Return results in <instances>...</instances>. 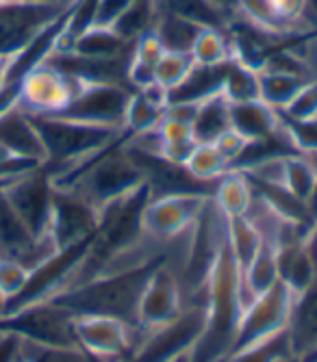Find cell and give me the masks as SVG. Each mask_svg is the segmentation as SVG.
<instances>
[{"label":"cell","mask_w":317,"mask_h":362,"mask_svg":"<svg viewBox=\"0 0 317 362\" xmlns=\"http://www.w3.org/2000/svg\"><path fill=\"white\" fill-rule=\"evenodd\" d=\"M239 280V267L224 241L207 282V327L189 354L192 362H221L229 356L241 317Z\"/></svg>","instance_id":"obj_1"},{"label":"cell","mask_w":317,"mask_h":362,"mask_svg":"<svg viewBox=\"0 0 317 362\" xmlns=\"http://www.w3.org/2000/svg\"><path fill=\"white\" fill-rule=\"evenodd\" d=\"M163 258V256H158ZM154 258L148 265L120 272V274H100L91 280H85L66 293L57 295L52 302L68 308L74 317L76 315H105L115 317L131 325H137V308L139 298L146 284L150 269L158 262Z\"/></svg>","instance_id":"obj_2"},{"label":"cell","mask_w":317,"mask_h":362,"mask_svg":"<svg viewBox=\"0 0 317 362\" xmlns=\"http://www.w3.org/2000/svg\"><path fill=\"white\" fill-rule=\"evenodd\" d=\"M30 119L42 137L46 150L44 168L52 180L68 176L81 163L124 137L117 128L85 124L63 115H30Z\"/></svg>","instance_id":"obj_3"},{"label":"cell","mask_w":317,"mask_h":362,"mask_svg":"<svg viewBox=\"0 0 317 362\" xmlns=\"http://www.w3.org/2000/svg\"><path fill=\"white\" fill-rule=\"evenodd\" d=\"M124 137L81 163L68 176L52 180V185L74 189L96 209H103L120 200V197L137 191L146 185V180L137 160L126 148Z\"/></svg>","instance_id":"obj_4"},{"label":"cell","mask_w":317,"mask_h":362,"mask_svg":"<svg viewBox=\"0 0 317 362\" xmlns=\"http://www.w3.org/2000/svg\"><path fill=\"white\" fill-rule=\"evenodd\" d=\"M207 327V293L189 300L172 321L142 330V337L126 362H178L198 345Z\"/></svg>","instance_id":"obj_5"},{"label":"cell","mask_w":317,"mask_h":362,"mask_svg":"<svg viewBox=\"0 0 317 362\" xmlns=\"http://www.w3.org/2000/svg\"><path fill=\"white\" fill-rule=\"evenodd\" d=\"M292 304H294V293L282 282H278L272 288H267L265 293L257 295V298L243 308V313L239 317L237 334H235L229 356L243 351L248 347H255V345L287 330Z\"/></svg>","instance_id":"obj_6"},{"label":"cell","mask_w":317,"mask_h":362,"mask_svg":"<svg viewBox=\"0 0 317 362\" xmlns=\"http://www.w3.org/2000/svg\"><path fill=\"white\" fill-rule=\"evenodd\" d=\"M0 332H9L40 345H76L74 315L52 300L35 302L9 315H3L0 317Z\"/></svg>","instance_id":"obj_7"},{"label":"cell","mask_w":317,"mask_h":362,"mask_svg":"<svg viewBox=\"0 0 317 362\" xmlns=\"http://www.w3.org/2000/svg\"><path fill=\"white\" fill-rule=\"evenodd\" d=\"M142 327L105 315H76L74 339L76 345L91 358L103 362H126L131 358Z\"/></svg>","instance_id":"obj_8"},{"label":"cell","mask_w":317,"mask_h":362,"mask_svg":"<svg viewBox=\"0 0 317 362\" xmlns=\"http://www.w3.org/2000/svg\"><path fill=\"white\" fill-rule=\"evenodd\" d=\"M207 193H163V195H150L144 206L142 226L144 235L163 245L180 237L185 230L192 226L198 215L202 213L204 204L209 202Z\"/></svg>","instance_id":"obj_9"},{"label":"cell","mask_w":317,"mask_h":362,"mask_svg":"<svg viewBox=\"0 0 317 362\" xmlns=\"http://www.w3.org/2000/svg\"><path fill=\"white\" fill-rule=\"evenodd\" d=\"M79 87V78L68 76L44 59L22 76L18 107L28 115H59L72 103Z\"/></svg>","instance_id":"obj_10"},{"label":"cell","mask_w":317,"mask_h":362,"mask_svg":"<svg viewBox=\"0 0 317 362\" xmlns=\"http://www.w3.org/2000/svg\"><path fill=\"white\" fill-rule=\"evenodd\" d=\"M98 223H100V209L87 202L74 189L54 185L48 237L52 239L59 252L89 243L93 235H96Z\"/></svg>","instance_id":"obj_11"},{"label":"cell","mask_w":317,"mask_h":362,"mask_svg":"<svg viewBox=\"0 0 317 362\" xmlns=\"http://www.w3.org/2000/svg\"><path fill=\"white\" fill-rule=\"evenodd\" d=\"M187 306L185 288L176 269L163 258H158L156 265L150 269L142 298L137 308V327L148 330V327L163 325L178 317Z\"/></svg>","instance_id":"obj_12"},{"label":"cell","mask_w":317,"mask_h":362,"mask_svg":"<svg viewBox=\"0 0 317 362\" xmlns=\"http://www.w3.org/2000/svg\"><path fill=\"white\" fill-rule=\"evenodd\" d=\"M133 89L126 83H85L81 81L79 91L66 111L59 113L63 117L79 119L85 124H96L107 128L122 130L124 113L129 107Z\"/></svg>","instance_id":"obj_13"},{"label":"cell","mask_w":317,"mask_h":362,"mask_svg":"<svg viewBox=\"0 0 317 362\" xmlns=\"http://www.w3.org/2000/svg\"><path fill=\"white\" fill-rule=\"evenodd\" d=\"M3 193L7 197V202L13 206V211L22 217V221L33 230L35 237L40 239L48 237L54 185L44 165L11 180L3 189Z\"/></svg>","instance_id":"obj_14"},{"label":"cell","mask_w":317,"mask_h":362,"mask_svg":"<svg viewBox=\"0 0 317 362\" xmlns=\"http://www.w3.org/2000/svg\"><path fill=\"white\" fill-rule=\"evenodd\" d=\"M59 250L54 247L50 237H35L22 217L7 202L5 193L0 191V258L16 260L20 265L35 269L38 265Z\"/></svg>","instance_id":"obj_15"},{"label":"cell","mask_w":317,"mask_h":362,"mask_svg":"<svg viewBox=\"0 0 317 362\" xmlns=\"http://www.w3.org/2000/svg\"><path fill=\"white\" fill-rule=\"evenodd\" d=\"M76 5V3H74ZM74 5L5 3L0 5V52L26 46L38 33L66 16Z\"/></svg>","instance_id":"obj_16"},{"label":"cell","mask_w":317,"mask_h":362,"mask_svg":"<svg viewBox=\"0 0 317 362\" xmlns=\"http://www.w3.org/2000/svg\"><path fill=\"white\" fill-rule=\"evenodd\" d=\"M287 339L294 358L304 362L317 360V280L294 295Z\"/></svg>","instance_id":"obj_17"},{"label":"cell","mask_w":317,"mask_h":362,"mask_svg":"<svg viewBox=\"0 0 317 362\" xmlns=\"http://www.w3.org/2000/svg\"><path fill=\"white\" fill-rule=\"evenodd\" d=\"M0 144L18 158L33 160L40 163V165L46 163V150L38 128L30 115L18 105L0 113Z\"/></svg>","instance_id":"obj_18"},{"label":"cell","mask_w":317,"mask_h":362,"mask_svg":"<svg viewBox=\"0 0 317 362\" xmlns=\"http://www.w3.org/2000/svg\"><path fill=\"white\" fill-rule=\"evenodd\" d=\"M131 46L113 26L89 24L72 37V44L66 52H72L83 59H117L131 52Z\"/></svg>","instance_id":"obj_19"},{"label":"cell","mask_w":317,"mask_h":362,"mask_svg":"<svg viewBox=\"0 0 317 362\" xmlns=\"http://www.w3.org/2000/svg\"><path fill=\"white\" fill-rule=\"evenodd\" d=\"M211 200L226 219L246 217L252 209V202H255V189L241 170L231 168L224 176L215 180Z\"/></svg>","instance_id":"obj_20"},{"label":"cell","mask_w":317,"mask_h":362,"mask_svg":"<svg viewBox=\"0 0 317 362\" xmlns=\"http://www.w3.org/2000/svg\"><path fill=\"white\" fill-rule=\"evenodd\" d=\"M231 128L248 141H263L280 130V113L263 100L231 103Z\"/></svg>","instance_id":"obj_21"},{"label":"cell","mask_w":317,"mask_h":362,"mask_svg":"<svg viewBox=\"0 0 317 362\" xmlns=\"http://www.w3.org/2000/svg\"><path fill=\"white\" fill-rule=\"evenodd\" d=\"M194 137L198 144H213L224 130L231 128V103L226 95L217 91L198 103L194 113Z\"/></svg>","instance_id":"obj_22"},{"label":"cell","mask_w":317,"mask_h":362,"mask_svg":"<svg viewBox=\"0 0 317 362\" xmlns=\"http://www.w3.org/2000/svg\"><path fill=\"white\" fill-rule=\"evenodd\" d=\"M196 65L202 68H219L233 61V44L226 28L217 26H202L194 40V46L189 50Z\"/></svg>","instance_id":"obj_23"},{"label":"cell","mask_w":317,"mask_h":362,"mask_svg":"<svg viewBox=\"0 0 317 362\" xmlns=\"http://www.w3.org/2000/svg\"><path fill=\"white\" fill-rule=\"evenodd\" d=\"M202 26L189 22L180 16H174L166 9L158 11V18L154 22V33L166 46V50H178V52H189L194 46V40Z\"/></svg>","instance_id":"obj_24"},{"label":"cell","mask_w":317,"mask_h":362,"mask_svg":"<svg viewBox=\"0 0 317 362\" xmlns=\"http://www.w3.org/2000/svg\"><path fill=\"white\" fill-rule=\"evenodd\" d=\"M221 93L226 95L229 103H252L261 100L259 89V70L250 68L246 63L231 61L226 65L224 83H221Z\"/></svg>","instance_id":"obj_25"},{"label":"cell","mask_w":317,"mask_h":362,"mask_svg":"<svg viewBox=\"0 0 317 362\" xmlns=\"http://www.w3.org/2000/svg\"><path fill=\"white\" fill-rule=\"evenodd\" d=\"M185 170L196 180L213 187L219 176H224L231 170V165H229V160L221 156V152L215 148V144H198L192 156L187 158Z\"/></svg>","instance_id":"obj_26"},{"label":"cell","mask_w":317,"mask_h":362,"mask_svg":"<svg viewBox=\"0 0 317 362\" xmlns=\"http://www.w3.org/2000/svg\"><path fill=\"white\" fill-rule=\"evenodd\" d=\"M309 78L294 76V74H280V72H265L259 70V89H261V100L280 111L287 105L292 98L298 93V89L306 83Z\"/></svg>","instance_id":"obj_27"},{"label":"cell","mask_w":317,"mask_h":362,"mask_svg":"<svg viewBox=\"0 0 317 362\" xmlns=\"http://www.w3.org/2000/svg\"><path fill=\"white\" fill-rule=\"evenodd\" d=\"M196 68V63L189 52H178V50H166L163 57L158 59L154 65V85L170 93L176 89L187 76Z\"/></svg>","instance_id":"obj_28"},{"label":"cell","mask_w":317,"mask_h":362,"mask_svg":"<svg viewBox=\"0 0 317 362\" xmlns=\"http://www.w3.org/2000/svg\"><path fill=\"white\" fill-rule=\"evenodd\" d=\"M20 360L22 362H91L89 354H85L79 345L54 347V345H40L26 339H20Z\"/></svg>","instance_id":"obj_29"},{"label":"cell","mask_w":317,"mask_h":362,"mask_svg":"<svg viewBox=\"0 0 317 362\" xmlns=\"http://www.w3.org/2000/svg\"><path fill=\"white\" fill-rule=\"evenodd\" d=\"M284 119H315L317 117V78H309L292 100L278 111Z\"/></svg>","instance_id":"obj_30"},{"label":"cell","mask_w":317,"mask_h":362,"mask_svg":"<svg viewBox=\"0 0 317 362\" xmlns=\"http://www.w3.org/2000/svg\"><path fill=\"white\" fill-rule=\"evenodd\" d=\"M235 3H237L239 18L257 24L261 28H267L272 33H278V35H289L276 20L274 9H272V0H235Z\"/></svg>","instance_id":"obj_31"},{"label":"cell","mask_w":317,"mask_h":362,"mask_svg":"<svg viewBox=\"0 0 317 362\" xmlns=\"http://www.w3.org/2000/svg\"><path fill=\"white\" fill-rule=\"evenodd\" d=\"M30 276V269L20 265L16 260H5L0 258V302L3 306L11 300H16L26 286Z\"/></svg>","instance_id":"obj_32"},{"label":"cell","mask_w":317,"mask_h":362,"mask_svg":"<svg viewBox=\"0 0 317 362\" xmlns=\"http://www.w3.org/2000/svg\"><path fill=\"white\" fill-rule=\"evenodd\" d=\"M280 122L296 152H317V117L296 122V119H284L280 115Z\"/></svg>","instance_id":"obj_33"},{"label":"cell","mask_w":317,"mask_h":362,"mask_svg":"<svg viewBox=\"0 0 317 362\" xmlns=\"http://www.w3.org/2000/svg\"><path fill=\"white\" fill-rule=\"evenodd\" d=\"M213 144H215V148L221 152V156H224V158L229 160V165H231V168H237L239 163H241V158L246 156V152H248V148H250L252 141H248L243 135H239L237 130L229 128V130H224V133H221Z\"/></svg>","instance_id":"obj_34"},{"label":"cell","mask_w":317,"mask_h":362,"mask_svg":"<svg viewBox=\"0 0 317 362\" xmlns=\"http://www.w3.org/2000/svg\"><path fill=\"white\" fill-rule=\"evenodd\" d=\"M20 360V339L9 332H0V362Z\"/></svg>","instance_id":"obj_35"},{"label":"cell","mask_w":317,"mask_h":362,"mask_svg":"<svg viewBox=\"0 0 317 362\" xmlns=\"http://www.w3.org/2000/svg\"><path fill=\"white\" fill-rule=\"evenodd\" d=\"M24 48V46H22ZM22 48H16V50H3L0 52V91H3L9 83H11V72H13V65L20 57V50Z\"/></svg>","instance_id":"obj_36"},{"label":"cell","mask_w":317,"mask_h":362,"mask_svg":"<svg viewBox=\"0 0 317 362\" xmlns=\"http://www.w3.org/2000/svg\"><path fill=\"white\" fill-rule=\"evenodd\" d=\"M306 24H309V30H317V0H309Z\"/></svg>","instance_id":"obj_37"},{"label":"cell","mask_w":317,"mask_h":362,"mask_svg":"<svg viewBox=\"0 0 317 362\" xmlns=\"http://www.w3.org/2000/svg\"><path fill=\"white\" fill-rule=\"evenodd\" d=\"M13 180H16V178H13ZM9 182H11V180H0V191H3Z\"/></svg>","instance_id":"obj_38"},{"label":"cell","mask_w":317,"mask_h":362,"mask_svg":"<svg viewBox=\"0 0 317 362\" xmlns=\"http://www.w3.org/2000/svg\"><path fill=\"white\" fill-rule=\"evenodd\" d=\"M3 3H26V0H3Z\"/></svg>","instance_id":"obj_39"},{"label":"cell","mask_w":317,"mask_h":362,"mask_svg":"<svg viewBox=\"0 0 317 362\" xmlns=\"http://www.w3.org/2000/svg\"><path fill=\"white\" fill-rule=\"evenodd\" d=\"M178 362H192V358H189V356H185V358H180Z\"/></svg>","instance_id":"obj_40"},{"label":"cell","mask_w":317,"mask_h":362,"mask_svg":"<svg viewBox=\"0 0 317 362\" xmlns=\"http://www.w3.org/2000/svg\"><path fill=\"white\" fill-rule=\"evenodd\" d=\"M0 317H3V302H0Z\"/></svg>","instance_id":"obj_41"},{"label":"cell","mask_w":317,"mask_h":362,"mask_svg":"<svg viewBox=\"0 0 317 362\" xmlns=\"http://www.w3.org/2000/svg\"><path fill=\"white\" fill-rule=\"evenodd\" d=\"M91 358V356H89ZM91 362H103V360H96V358H91Z\"/></svg>","instance_id":"obj_42"},{"label":"cell","mask_w":317,"mask_h":362,"mask_svg":"<svg viewBox=\"0 0 317 362\" xmlns=\"http://www.w3.org/2000/svg\"><path fill=\"white\" fill-rule=\"evenodd\" d=\"M0 5H5V3H3V0H0Z\"/></svg>","instance_id":"obj_43"},{"label":"cell","mask_w":317,"mask_h":362,"mask_svg":"<svg viewBox=\"0 0 317 362\" xmlns=\"http://www.w3.org/2000/svg\"><path fill=\"white\" fill-rule=\"evenodd\" d=\"M18 362H22V360H18Z\"/></svg>","instance_id":"obj_44"}]
</instances>
